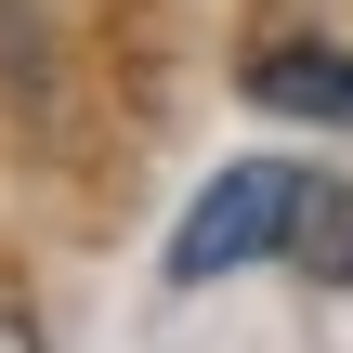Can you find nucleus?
<instances>
[{
	"label": "nucleus",
	"mask_w": 353,
	"mask_h": 353,
	"mask_svg": "<svg viewBox=\"0 0 353 353\" xmlns=\"http://www.w3.org/2000/svg\"><path fill=\"white\" fill-rule=\"evenodd\" d=\"M0 353H39V327H26V314H0Z\"/></svg>",
	"instance_id": "20e7f679"
},
{
	"label": "nucleus",
	"mask_w": 353,
	"mask_h": 353,
	"mask_svg": "<svg viewBox=\"0 0 353 353\" xmlns=\"http://www.w3.org/2000/svg\"><path fill=\"white\" fill-rule=\"evenodd\" d=\"M288 262H301L314 288H353V183H314V196H301V236H288Z\"/></svg>",
	"instance_id": "7ed1b4c3"
},
{
	"label": "nucleus",
	"mask_w": 353,
	"mask_h": 353,
	"mask_svg": "<svg viewBox=\"0 0 353 353\" xmlns=\"http://www.w3.org/2000/svg\"><path fill=\"white\" fill-rule=\"evenodd\" d=\"M301 196H314V170L236 157V170L183 210V236H170V288H210V275H236V262H275V249L301 236Z\"/></svg>",
	"instance_id": "f257e3e1"
},
{
	"label": "nucleus",
	"mask_w": 353,
	"mask_h": 353,
	"mask_svg": "<svg viewBox=\"0 0 353 353\" xmlns=\"http://www.w3.org/2000/svg\"><path fill=\"white\" fill-rule=\"evenodd\" d=\"M249 92L288 105V118H353V52L341 39H262L249 52Z\"/></svg>",
	"instance_id": "f03ea898"
}]
</instances>
